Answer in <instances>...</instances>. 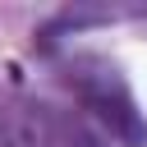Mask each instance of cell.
Masks as SVG:
<instances>
[{
  "label": "cell",
  "mask_w": 147,
  "mask_h": 147,
  "mask_svg": "<svg viewBox=\"0 0 147 147\" xmlns=\"http://www.w3.org/2000/svg\"><path fill=\"white\" fill-rule=\"evenodd\" d=\"M60 78H64V87L78 96V106L92 110V115L110 129V138H119L124 147H142V142H147V119H142V110H138L124 74H119L110 60L87 55V51H74V55L60 60Z\"/></svg>",
  "instance_id": "6da1fadb"
},
{
  "label": "cell",
  "mask_w": 147,
  "mask_h": 147,
  "mask_svg": "<svg viewBox=\"0 0 147 147\" xmlns=\"http://www.w3.org/2000/svg\"><path fill=\"white\" fill-rule=\"evenodd\" d=\"M0 147H101V138L74 110L32 96H0Z\"/></svg>",
  "instance_id": "7a4b0ae2"
}]
</instances>
